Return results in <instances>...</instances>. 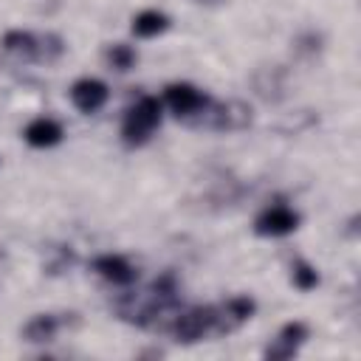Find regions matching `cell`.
Masks as SVG:
<instances>
[{
  "instance_id": "8",
  "label": "cell",
  "mask_w": 361,
  "mask_h": 361,
  "mask_svg": "<svg viewBox=\"0 0 361 361\" xmlns=\"http://www.w3.org/2000/svg\"><path fill=\"white\" fill-rule=\"evenodd\" d=\"M93 271L99 276H104L107 282H113V285H130V282H135V271H133V265L124 257L104 254V257H99L93 262Z\"/></svg>"
},
{
  "instance_id": "13",
  "label": "cell",
  "mask_w": 361,
  "mask_h": 361,
  "mask_svg": "<svg viewBox=\"0 0 361 361\" xmlns=\"http://www.w3.org/2000/svg\"><path fill=\"white\" fill-rule=\"evenodd\" d=\"M107 62L116 68V71H130L133 65H135V51L130 48V45H113L110 51H107Z\"/></svg>"
},
{
  "instance_id": "14",
  "label": "cell",
  "mask_w": 361,
  "mask_h": 361,
  "mask_svg": "<svg viewBox=\"0 0 361 361\" xmlns=\"http://www.w3.org/2000/svg\"><path fill=\"white\" fill-rule=\"evenodd\" d=\"M293 285L299 288V290H310V288H316L319 285V274H316V268H310L307 262H293Z\"/></svg>"
},
{
  "instance_id": "4",
  "label": "cell",
  "mask_w": 361,
  "mask_h": 361,
  "mask_svg": "<svg viewBox=\"0 0 361 361\" xmlns=\"http://www.w3.org/2000/svg\"><path fill=\"white\" fill-rule=\"evenodd\" d=\"M254 307H257V305H254V299H248V296H231V299H226L220 307H214V327H212V333L223 336V333L237 330L243 322L251 319Z\"/></svg>"
},
{
  "instance_id": "1",
  "label": "cell",
  "mask_w": 361,
  "mask_h": 361,
  "mask_svg": "<svg viewBox=\"0 0 361 361\" xmlns=\"http://www.w3.org/2000/svg\"><path fill=\"white\" fill-rule=\"evenodd\" d=\"M161 124V102L152 96H141L121 121V138L130 147H141L149 141V135L155 133V127Z\"/></svg>"
},
{
  "instance_id": "6",
  "label": "cell",
  "mask_w": 361,
  "mask_h": 361,
  "mask_svg": "<svg viewBox=\"0 0 361 361\" xmlns=\"http://www.w3.org/2000/svg\"><path fill=\"white\" fill-rule=\"evenodd\" d=\"M305 338H307V327L302 324V322H288L279 333H276V338L265 347V358H274V361H285V358H293L296 355V350L305 344Z\"/></svg>"
},
{
  "instance_id": "9",
  "label": "cell",
  "mask_w": 361,
  "mask_h": 361,
  "mask_svg": "<svg viewBox=\"0 0 361 361\" xmlns=\"http://www.w3.org/2000/svg\"><path fill=\"white\" fill-rule=\"evenodd\" d=\"M25 141L31 147H54L62 141V127L54 118H34L25 127Z\"/></svg>"
},
{
  "instance_id": "11",
  "label": "cell",
  "mask_w": 361,
  "mask_h": 361,
  "mask_svg": "<svg viewBox=\"0 0 361 361\" xmlns=\"http://www.w3.org/2000/svg\"><path fill=\"white\" fill-rule=\"evenodd\" d=\"M166 25H169L166 14H161V11H141L133 20V34L135 37H158L161 31H166Z\"/></svg>"
},
{
  "instance_id": "10",
  "label": "cell",
  "mask_w": 361,
  "mask_h": 361,
  "mask_svg": "<svg viewBox=\"0 0 361 361\" xmlns=\"http://www.w3.org/2000/svg\"><path fill=\"white\" fill-rule=\"evenodd\" d=\"M56 330H59V319L51 316V313H39V316H34V319L23 327V336H25V341L39 344V341H51V338L56 336Z\"/></svg>"
},
{
  "instance_id": "12",
  "label": "cell",
  "mask_w": 361,
  "mask_h": 361,
  "mask_svg": "<svg viewBox=\"0 0 361 361\" xmlns=\"http://www.w3.org/2000/svg\"><path fill=\"white\" fill-rule=\"evenodd\" d=\"M3 48L11 51V54H20L25 59H37V39L25 31H8L3 37Z\"/></svg>"
},
{
  "instance_id": "7",
  "label": "cell",
  "mask_w": 361,
  "mask_h": 361,
  "mask_svg": "<svg viewBox=\"0 0 361 361\" xmlns=\"http://www.w3.org/2000/svg\"><path fill=\"white\" fill-rule=\"evenodd\" d=\"M71 99L82 113H96L107 102V85L99 79H79L71 87Z\"/></svg>"
},
{
  "instance_id": "5",
  "label": "cell",
  "mask_w": 361,
  "mask_h": 361,
  "mask_svg": "<svg viewBox=\"0 0 361 361\" xmlns=\"http://www.w3.org/2000/svg\"><path fill=\"white\" fill-rule=\"evenodd\" d=\"M296 226H299V214L288 206H268L254 220V231L259 237H282V234H290Z\"/></svg>"
},
{
  "instance_id": "3",
  "label": "cell",
  "mask_w": 361,
  "mask_h": 361,
  "mask_svg": "<svg viewBox=\"0 0 361 361\" xmlns=\"http://www.w3.org/2000/svg\"><path fill=\"white\" fill-rule=\"evenodd\" d=\"M164 102H166V107H169L178 118L200 116V113L209 107V99H206L197 87H192V85H186V82H180V85H169L166 93H164Z\"/></svg>"
},
{
  "instance_id": "2",
  "label": "cell",
  "mask_w": 361,
  "mask_h": 361,
  "mask_svg": "<svg viewBox=\"0 0 361 361\" xmlns=\"http://www.w3.org/2000/svg\"><path fill=\"white\" fill-rule=\"evenodd\" d=\"M214 327V307H189L183 313H178L169 324V333L175 336V341L192 344L197 338H203L206 333H212Z\"/></svg>"
}]
</instances>
